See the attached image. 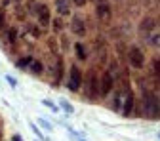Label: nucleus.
<instances>
[{
	"label": "nucleus",
	"mask_w": 160,
	"mask_h": 141,
	"mask_svg": "<svg viewBox=\"0 0 160 141\" xmlns=\"http://www.w3.org/2000/svg\"><path fill=\"white\" fill-rule=\"evenodd\" d=\"M156 31V19L152 15H143V19L139 21V33H141L145 38Z\"/></svg>",
	"instance_id": "nucleus-8"
},
{
	"label": "nucleus",
	"mask_w": 160,
	"mask_h": 141,
	"mask_svg": "<svg viewBox=\"0 0 160 141\" xmlns=\"http://www.w3.org/2000/svg\"><path fill=\"white\" fill-rule=\"evenodd\" d=\"M71 0H55V6H57V12L59 15H69L71 13Z\"/></svg>",
	"instance_id": "nucleus-12"
},
{
	"label": "nucleus",
	"mask_w": 160,
	"mask_h": 141,
	"mask_svg": "<svg viewBox=\"0 0 160 141\" xmlns=\"http://www.w3.org/2000/svg\"><path fill=\"white\" fill-rule=\"evenodd\" d=\"M38 126H42L46 132H52V124L48 122V120H44V118H40V120H38Z\"/></svg>",
	"instance_id": "nucleus-20"
},
{
	"label": "nucleus",
	"mask_w": 160,
	"mask_h": 141,
	"mask_svg": "<svg viewBox=\"0 0 160 141\" xmlns=\"http://www.w3.org/2000/svg\"><path fill=\"white\" fill-rule=\"evenodd\" d=\"M126 57H128V63L133 67V69H143L145 67V61H147V57L143 53V50L139 48V46H130L126 50Z\"/></svg>",
	"instance_id": "nucleus-2"
},
{
	"label": "nucleus",
	"mask_w": 160,
	"mask_h": 141,
	"mask_svg": "<svg viewBox=\"0 0 160 141\" xmlns=\"http://www.w3.org/2000/svg\"><path fill=\"white\" fill-rule=\"evenodd\" d=\"M6 80L10 82V86H12V88H15V86H17V80H15V78H13L12 74H8V76H6Z\"/></svg>",
	"instance_id": "nucleus-23"
},
{
	"label": "nucleus",
	"mask_w": 160,
	"mask_h": 141,
	"mask_svg": "<svg viewBox=\"0 0 160 141\" xmlns=\"http://www.w3.org/2000/svg\"><path fill=\"white\" fill-rule=\"evenodd\" d=\"M13 2H21V0H13Z\"/></svg>",
	"instance_id": "nucleus-28"
},
{
	"label": "nucleus",
	"mask_w": 160,
	"mask_h": 141,
	"mask_svg": "<svg viewBox=\"0 0 160 141\" xmlns=\"http://www.w3.org/2000/svg\"><path fill=\"white\" fill-rule=\"evenodd\" d=\"M69 29L76 36H86L88 34V29H86V23H84V17L82 15H72L71 23H69Z\"/></svg>",
	"instance_id": "nucleus-7"
},
{
	"label": "nucleus",
	"mask_w": 160,
	"mask_h": 141,
	"mask_svg": "<svg viewBox=\"0 0 160 141\" xmlns=\"http://www.w3.org/2000/svg\"><path fill=\"white\" fill-rule=\"evenodd\" d=\"M95 2V13L99 17V21H111V17H112V10H111V4H109V0H93Z\"/></svg>",
	"instance_id": "nucleus-6"
},
{
	"label": "nucleus",
	"mask_w": 160,
	"mask_h": 141,
	"mask_svg": "<svg viewBox=\"0 0 160 141\" xmlns=\"http://www.w3.org/2000/svg\"><path fill=\"white\" fill-rule=\"evenodd\" d=\"M71 2H72L74 6H78V8H82V6L86 4V0H71Z\"/></svg>",
	"instance_id": "nucleus-24"
},
{
	"label": "nucleus",
	"mask_w": 160,
	"mask_h": 141,
	"mask_svg": "<svg viewBox=\"0 0 160 141\" xmlns=\"http://www.w3.org/2000/svg\"><path fill=\"white\" fill-rule=\"evenodd\" d=\"M145 40H147V44H149V46H152V48H160V31L156 29V31L151 33Z\"/></svg>",
	"instance_id": "nucleus-13"
},
{
	"label": "nucleus",
	"mask_w": 160,
	"mask_h": 141,
	"mask_svg": "<svg viewBox=\"0 0 160 141\" xmlns=\"http://www.w3.org/2000/svg\"><path fill=\"white\" fill-rule=\"evenodd\" d=\"M74 52H76V57L80 59V61H88L90 53H88V48H86L82 42H76V44H74Z\"/></svg>",
	"instance_id": "nucleus-10"
},
{
	"label": "nucleus",
	"mask_w": 160,
	"mask_h": 141,
	"mask_svg": "<svg viewBox=\"0 0 160 141\" xmlns=\"http://www.w3.org/2000/svg\"><path fill=\"white\" fill-rule=\"evenodd\" d=\"M31 73L32 74H36V76H40L44 73V65H42V61H36V59H32V63H31Z\"/></svg>",
	"instance_id": "nucleus-14"
},
{
	"label": "nucleus",
	"mask_w": 160,
	"mask_h": 141,
	"mask_svg": "<svg viewBox=\"0 0 160 141\" xmlns=\"http://www.w3.org/2000/svg\"><path fill=\"white\" fill-rule=\"evenodd\" d=\"M122 116L130 118V116H137V95L133 92H128L122 103Z\"/></svg>",
	"instance_id": "nucleus-5"
},
{
	"label": "nucleus",
	"mask_w": 160,
	"mask_h": 141,
	"mask_svg": "<svg viewBox=\"0 0 160 141\" xmlns=\"http://www.w3.org/2000/svg\"><path fill=\"white\" fill-rule=\"evenodd\" d=\"M42 103H44V105H46L48 109H52L53 113H57V105H53V103L50 101V99H42Z\"/></svg>",
	"instance_id": "nucleus-21"
},
{
	"label": "nucleus",
	"mask_w": 160,
	"mask_h": 141,
	"mask_svg": "<svg viewBox=\"0 0 160 141\" xmlns=\"http://www.w3.org/2000/svg\"><path fill=\"white\" fill-rule=\"evenodd\" d=\"M63 27H65V25H63V19H61V17H53V19H52V29H53V33H61Z\"/></svg>",
	"instance_id": "nucleus-15"
},
{
	"label": "nucleus",
	"mask_w": 160,
	"mask_h": 141,
	"mask_svg": "<svg viewBox=\"0 0 160 141\" xmlns=\"http://www.w3.org/2000/svg\"><path fill=\"white\" fill-rule=\"evenodd\" d=\"M48 46H50V50H52V53H53V55H57V52H59V48H57V40H55V38H48Z\"/></svg>",
	"instance_id": "nucleus-19"
},
{
	"label": "nucleus",
	"mask_w": 160,
	"mask_h": 141,
	"mask_svg": "<svg viewBox=\"0 0 160 141\" xmlns=\"http://www.w3.org/2000/svg\"><path fill=\"white\" fill-rule=\"evenodd\" d=\"M80 141H84V139H80Z\"/></svg>",
	"instance_id": "nucleus-30"
},
{
	"label": "nucleus",
	"mask_w": 160,
	"mask_h": 141,
	"mask_svg": "<svg viewBox=\"0 0 160 141\" xmlns=\"http://www.w3.org/2000/svg\"><path fill=\"white\" fill-rule=\"evenodd\" d=\"M158 137H160V133H158Z\"/></svg>",
	"instance_id": "nucleus-31"
},
{
	"label": "nucleus",
	"mask_w": 160,
	"mask_h": 141,
	"mask_svg": "<svg viewBox=\"0 0 160 141\" xmlns=\"http://www.w3.org/2000/svg\"><path fill=\"white\" fill-rule=\"evenodd\" d=\"M84 95L90 101H95L99 97V74L95 69H90L88 76H86V84H84Z\"/></svg>",
	"instance_id": "nucleus-1"
},
{
	"label": "nucleus",
	"mask_w": 160,
	"mask_h": 141,
	"mask_svg": "<svg viewBox=\"0 0 160 141\" xmlns=\"http://www.w3.org/2000/svg\"><path fill=\"white\" fill-rule=\"evenodd\" d=\"M31 128H32V132L36 133V137H38V139H44V135H42V132H40V130H38V126H36V124H31Z\"/></svg>",
	"instance_id": "nucleus-22"
},
{
	"label": "nucleus",
	"mask_w": 160,
	"mask_h": 141,
	"mask_svg": "<svg viewBox=\"0 0 160 141\" xmlns=\"http://www.w3.org/2000/svg\"><path fill=\"white\" fill-rule=\"evenodd\" d=\"M59 105H61V109H63L67 114H72V113H74V107L67 101V99H61V101H59Z\"/></svg>",
	"instance_id": "nucleus-16"
},
{
	"label": "nucleus",
	"mask_w": 160,
	"mask_h": 141,
	"mask_svg": "<svg viewBox=\"0 0 160 141\" xmlns=\"http://www.w3.org/2000/svg\"><path fill=\"white\" fill-rule=\"evenodd\" d=\"M4 25V10H0V27Z\"/></svg>",
	"instance_id": "nucleus-25"
},
{
	"label": "nucleus",
	"mask_w": 160,
	"mask_h": 141,
	"mask_svg": "<svg viewBox=\"0 0 160 141\" xmlns=\"http://www.w3.org/2000/svg\"><path fill=\"white\" fill-rule=\"evenodd\" d=\"M151 73H152L156 82H160V55H154L151 59Z\"/></svg>",
	"instance_id": "nucleus-11"
},
{
	"label": "nucleus",
	"mask_w": 160,
	"mask_h": 141,
	"mask_svg": "<svg viewBox=\"0 0 160 141\" xmlns=\"http://www.w3.org/2000/svg\"><path fill=\"white\" fill-rule=\"evenodd\" d=\"M116 86V80L112 78V74L109 71H103V74L99 76V95L101 97H107Z\"/></svg>",
	"instance_id": "nucleus-4"
},
{
	"label": "nucleus",
	"mask_w": 160,
	"mask_h": 141,
	"mask_svg": "<svg viewBox=\"0 0 160 141\" xmlns=\"http://www.w3.org/2000/svg\"><path fill=\"white\" fill-rule=\"evenodd\" d=\"M38 25L40 27H48L50 23H52V15H50V8L46 6V4H42V6H38Z\"/></svg>",
	"instance_id": "nucleus-9"
},
{
	"label": "nucleus",
	"mask_w": 160,
	"mask_h": 141,
	"mask_svg": "<svg viewBox=\"0 0 160 141\" xmlns=\"http://www.w3.org/2000/svg\"><path fill=\"white\" fill-rule=\"evenodd\" d=\"M12 141H23V139H21V135H13V137H12Z\"/></svg>",
	"instance_id": "nucleus-27"
},
{
	"label": "nucleus",
	"mask_w": 160,
	"mask_h": 141,
	"mask_svg": "<svg viewBox=\"0 0 160 141\" xmlns=\"http://www.w3.org/2000/svg\"><path fill=\"white\" fill-rule=\"evenodd\" d=\"M27 29H29V33H31L34 38H40V36H42V31H40V27H36V25H32V23H29Z\"/></svg>",
	"instance_id": "nucleus-17"
},
{
	"label": "nucleus",
	"mask_w": 160,
	"mask_h": 141,
	"mask_svg": "<svg viewBox=\"0 0 160 141\" xmlns=\"http://www.w3.org/2000/svg\"><path fill=\"white\" fill-rule=\"evenodd\" d=\"M86 2H88V0H86ZM90 2H93V0H90Z\"/></svg>",
	"instance_id": "nucleus-29"
},
{
	"label": "nucleus",
	"mask_w": 160,
	"mask_h": 141,
	"mask_svg": "<svg viewBox=\"0 0 160 141\" xmlns=\"http://www.w3.org/2000/svg\"><path fill=\"white\" fill-rule=\"evenodd\" d=\"M10 40H12V42H13V40H15V31H13V29L10 31Z\"/></svg>",
	"instance_id": "nucleus-26"
},
{
	"label": "nucleus",
	"mask_w": 160,
	"mask_h": 141,
	"mask_svg": "<svg viewBox=\"0 0 160 141\" xmlns=\"http://www.w3.org/2000/svg\"><path fill=\"white\" fill-rule=\"evenodd\" d=\"M67 88L71 92H78L82 88V71L78 65H71L69 67V78H67Z\"/></svg>",
	"instance_id": "nucleus-3"
},
{
	"label": "nucleus",
	"mask_w": 160,
	"mask_h": 141,
	"mask_svg": "<svg viewBox=\"0 0 160 141\" xmlns=\"http://www.w3.org/2000/svg\"><path fill=\"white\" fill-rule=\"evenodd\" d=\"M31 63H32V57H21L17 61V67L19 69H25V67H31Z\"/></svg>",
	"instance_id": "nucleus-18"
}]
</instances>
